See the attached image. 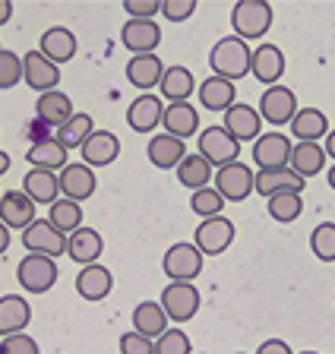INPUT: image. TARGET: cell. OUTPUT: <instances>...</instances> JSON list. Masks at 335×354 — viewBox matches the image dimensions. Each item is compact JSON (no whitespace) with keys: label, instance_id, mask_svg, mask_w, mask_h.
Returning a JSON list of instances; mask_svg holds the SVG:
<instances>
[{"label":"cell","instance_id":"cell-1","mask_svg":"<svg viewBox=\"0 0 335 354\" xmlns=\"http://www.w3.org/2000/svg\"><path fill=\"white\" fill-rule=\"evenodd\" d=\"M250 57H253V48L244 38L228 35L209 51V66H212V76H222V80L234 82L250 73Z\"/></svg>","mask_w":335,"mask_h":354},{"label":"cell","instance_id":"cell-2","mask_svg":"<svg viewBox=\"0 0 335 354\" xmlns=\"http://www.w3.org/2000/svg\"><path fill=\"white\" fill-rule=\"evenodd\" d=\"M272 19H276V13H272V7L266 0H240L231 10L234 35L244 38V41L262 38L269 32V26H272Z\"/></svg>","mask_w":335,"mask_h":354},{"label":"cell","instance_id":"cell-3","mask_svg":"<svg viewBox=\"0 0 335 354\" xmlns=\"http://www.w3.org/2000/svg\"><path fill=\"white\" fill-rule=\"evenodd\" d=\"M16 279L29 295H45L57 281V263L51 257H41V253H26L16 266Z\"/></svg>","mask_w":335,"mask_h":354},{"label":"cell","instance_id":"cell-4","mask_svg":"<svg viewBox=\"0 0 335 354\" xmlns=\"http://www.w3.org/2000/svg\"><path fill=\"white\" fill-rule=\"evenodd\" d=\"M196 152H200L212 168H224V165L238 162L240 142L234 140L224 127H206V130L200 133V140H196Z\"/></svg>","mask_w":335,"mask_h":354},{"label":"cell","instance_id":"cell-5","mask_svg":"<svg viewBox=\"0 0 335 354\" xmlns=\"http://www.w3.org/2000/svg\"><path fill=\"white\" fill-rule=\"evenodd\" d=\"M158 304H162L164 317L171 323H186L200 310V291L193 288V281H171V285H164Z\"/></svg>","mask_w":335,"mask_h":354},{"label":"cell","instance_id":"cell-6","mask_svg":"<svg viewBox=\"0 0 335 354\" xmlns=\"http://www.w3.org/2000/svg\"><path fill=\"white\" fill-rule=\"evenodd\" d=\"M162 269L171 281H193L202 272V253L196 243H171L168 253L162 257Z\"/></svg>","mask_w":335,"mask_h":354},{"label":"cell","instance_id":"cell-7","mask_svg":"<svg viewBox=\"0 0 335 354\" xmlns=\"http://www.w3.org/2000/svg\"><path fill=\"white\" fill-rule=\"evenodd\" d=\"M256 111H260L262 124L285 127L294 120V114H298V95H294L288 86H269L266 92H262L260 108Z\"/></svg>","mask_w":335,"mask_h":354},{"label":"cell","instance_id":"cell-8","mask_svg":"<svg viewBox=\"0 0 335 354\" xmlns=\"http://www.w3.org/2000/svg\"><path fill=\"white\" fill-rule=\"evenodd\" d=\"M212 180H216V190L224 196V203H244L253 193L256 174L244 162H231V165H224V168H218V174Z\"/></svg>","mask_w":335,"mask_h":354},{"label":"cell","instance_id":"cell-9","mask_svg":"<svg viewBox=\"0 0 335 354\" xmlns=\"http://www.w3.org/2000/svg\"><path fill=\"white\" fill-rule=\"evenodd\" d=\"M193 243L200 247L202 257H218L234 243V221H228L224 215L216 218H202V225L196 228Z\"/></svg>","mask_w":335,"mask_h":354},{"label":"cell","instance_id":"cell-10","mask_svg":"<svg viewBox=\"0 0 335 354\" xmlns=\"http://www.w3.org/2000/svg\"><path fill=\"white\" fill-rule=\"evenodd\" d=\"M23 247L29 253H41V257L54 259V257H60V253H67V234H60L48 218L45 221L35 218L29 228L23 231Z\"/></svg>","mask_w":335,"mask_h":354},{"label":"cell","instance_id":"cell-11","mask_svg":"<svg viewBox=\"0 0 335 354\" xmlns=\"http://www.w3.org/2000/svg\"><path fill=\"white\" fill-rule=\"evenodd\" d=\"M120 44L133 51V57L155 54V48L162 44V26H155V19H127L120 26Z\"/></svg>","mask_w":335,"mask_h":354},{"label":"cell","instance_id":"cell-12","mask_svg":"<svg viewBox=\"0 0 335 354\" xmlns=\"http://www.w3.org/2000/svg\"><path fill=\"white\" fill-rule=\"evenodd\" d=\"M23 82L29 88H35L38 95H45V92H54L60 82V66L51 64L41 51H29L23 57Z\"/></svg>","mask_w":335,"mask_h":354},{"label":"cell","instance_id":"cell-13","mask_svg":"<svg viewBox=\"0 0 335 354\" xmlns=\"http://www.w3.org/2000/svg\"><path fill=\"white\" fill-rule=\"evenodd\" d=\"M291 140L285 133H260V140L253 142V162L260 165V171L272 168H288L291 162Z\"/></svg>","mask_w":335,"mask_h":354},{"label":"cell","instance_id":"cell-14","mask_svg":"<svg viewBox=\"0 0 335 354\" xmlns=\"http://www.w3.org/2000/svg\"><path fill=\"white\" fill-rule=\"evenodd\" d=\"M222 127L231 133L238 142H256L260 140V130H262V118L256 108H250V104H244V102H234L231 108L224 111Z\"/></svg>","mask_w":335,"mask_h":354},{"label":"cell","instance_id":"cell-15","mask_svg":"<svg viewBox=\"0 0 335 354\" xmlns=\"http://www.w3.org/2000/svg\"><path fill=\"white\" fill-rule=\"evenodd\" d=\"M57 180H60V196L73 199V203H86L98 187V177L89 165H67V168L57 171Z\"/></svg>","mask_w":335,"mask_h":354},{"label":"cell","instance_id":"cell-16","mask_svg":"<svg viewBox=\"0 0 335 354\" xmlns=\"http://www.w3.org/2000/svg\"><path fill=\"white\" fill-rule=\"evenodd\" d=\"M162 114H164V102L152 92H142L136 102H130L127 108V124L136 133H152L155 127H162Z\"/></svg>","mask_w":335,"mask_h":354},{"label":"cell","instance_id":"cell-17","mask_svg":"<svg viewBox=\"0 0 335 354\" xmlns=\"http://www.w3.org/2000/svg\"><path fill=\"white\" fill-rule=\"evenodd\" d=\"M307 180L300 174H294L291 168H272V171H260L253 180V190L260 196H278V193H304Z\"/></svg>","mask_w":335,"mask_h":354},{"label":"cell","instance_id":"cell-18","mask_svg":"<svg viewBox=\"0 0 335 354\" xmlns=\"http://www.w3.org/2000/svg\"><path fill=\"white\" fill-rule=\"evenodd\" d=\"M117 155H120V140L108 130H95L89 140L82 142V165H89L92 171L108 168Z\"/></svg>","mask_w":335,"mask_h":354},{"label":"cell","instance_id":"cell-19","mask_svg":"<svg viewBox=\"0 0 335 354\" xmlns=\"http://www.w3.org/2000/svg\"><path fill=\"white\" fill-rule=\"evenodd\" d=\"M111 288H114V279L102 263L82 266L79 275H76V295H79L82 301H92V304L104 301V297L111 295Z\"/></svg>","mask_w":335,"mask_h":354},{"label":"cell","instance_id":"cell-20","mask_svg":"<svg viewBox=\"0 0 335 354\" xmlns=\"http://www.w3.org/2000/svg\"><path fill=\"white\" fill-rule=\"evenodd\" d=\"M0 221L7 228H29L35 221V203L23 190H7L0 196Z\"/></svg>","mask_w":335,"mask_h":354},{"label":"cell","instance_id":"cell-21","mask_svg":"<svg viewBox=\"0 0 335 354\" xmlns=\"http://www.w3.org/2000/svg\"><path fill=\"white\" fill-rule=\"evenodd\" d=\"M250 73H253L260 82H266V86H278V80H282V73H285L282 48H276V44H260V48H253Z\"/></svg>","mask_w":335,"mask_h":354},{"label":"cell","instance_id":"cell-22","mask_svg":"<svg viewBox=\"0 0 335 354\" xmlns=\"http://www.w3.org/2000/svg\"><path fill=\"white\" fill-rule=\"evenodd\" d=\"M38 51L45 54L51 64H67V60L76 57V35L67 29V26H51V29L41 32V44Z\"/></svg>","mask_w":335,"mask_h":354},{"label":"cell","instance_id":"cell-23","mask_svg":"<svg viewBox=\"0 0 335 354\" xmlns=\"http://www.w3.org/2000/svg\"><path fill=\"white\" fill-rule=\"evenodd\" d=\"M162 127L168 136H178V140H186L200 130V111L193 108L190 102H178V104H168L162 114Z\"/></svg>","mask_w":335,"mask_h":354},{"label":"cell","instance_id":"cell-24","mask_svg":"<svg viewBox=\"0 0 335 354\" xmlns=\"http://www.w3.org/2000/svg\"><path fill=\"white\" fill-rule=\"evenodd\" d=\"M23 193L32 199V203H41V206H51L60 199V180L54 171H41V168H32L29 174L23 177Z\"/></svg>","mask_w":335,"mask_h":354},{"label":"cell","instance_id":"cell-25","mask_svg":"<svg viewBox=\"0 0 335 354\" xmlns=\"http://www.w3.org/2000/svg\"><path fill=\"white\" fill-rule=\"evenodd\" d=\"M32 319V307L26 297L19 295H3L0 297V339L23 332Z\"/></svg>","mask_w":335,"mask_h":354},{"label":"cell","instance_id":"cell-26","mask_svg":"<svg viewBox=\"0 0 335 354\" xmlns=\"http://www.w3.org/2000/svg\"><path fill=\"white\" fill-rule=\"evenodd\" d=\"M164 76V64L158 54H140V57H130L127 64V80L130 86H136L140 92H149L162 82Z\"/></svg>","mask_w":335,"mask_h":354},{"label":"cell","instance_id":"cell-27","mask_svg":"<svg viewBox=\"0 0 335 354\" xmlns=\"http://www.w3.org/2000/svg\"><path fill=\"white\" fill-rule=\"evenodd\" d=\"M102 250H104V241H102V234H98L95 228H79V231H73V234L67 237V257L73 259V263H79V266L98 263Z\"/></svg>","mask_w":335,"mask_h":354},{"label":"cell","instance_id":"cell-28","mask_svg":"<svg viewBox=\"0 0 335 354\" xmlns=\"http://www.w3.org/2000/svg\"><path fill=\"white\" fill-rule=\"evenodd\" d=\"M35 114H38V120L48 127H64L76 114L73 98H70L67 92H57V88H54V92H45L35 104Z\"/></svg>","mask_w":335,"mask_h":354},{"label":"cell","instance_id":"cell-29","mask_svg":"<svg viewBox=\"0 0 335 354\" xmlns=\"http://www.w3.org/2000/svg\"><path fill=\"white\" fill-rule=\"evenodd\" d=\"M146 155H149V162L155 165V168L168 171V168H178V165L184 162L186 146H184V140H178V136L158 133V136H152V140H149V149H146Z\"/></svg>","mask_w":335,"mask_h":354},{"label":"cell","instance_id":"cell-30","mask_svg":"<svg viewBox=\"0 0 335 354\" xmlns=\"http://www.w3.org/2000/svg\"><path fill=\"white\" fill-rule=\"evenodd\" d=\"M158 88H162V102H171V104L190 102V95H193V88H196V80L186 66H168L162 82H158Z\"/></svg>","mask_w":335,"mask_h":354},{"label":"cell","instance_id":"cell-31","mask_svg":"<svg viewBox=\"0 0 335 354\" xmlns=\"http://www.w3.org/2000/svg\"><path fill=\"white\" fill-rule=\"evenodd\" d=\"M288 168L294 171V174H300L304 180L313 174H320V171L326 168V149H323L320 142H298V146L291 149Z\"/></svg>","mask_w":335,"mask_h":354},{"label":"cell","instance_id":"cell-32","mask_svg":"<svg viewBox=\"0 0 335 354\" xmlns=\"http://www.w3.org/2000/svg\"><path fill=\"white\" fill-rule=\"evenodd\" d=\"M200 102L206 111H228L238 102V92H234V82L222 80V76H209L206 82H200Z\"/></svg>","mask_w":335,"mask_h":354},{"label":"cell","instance_id":"cell-33","mask_svg":"<svg viewBox=\"0 0 335 354\" xmlns=\"http://www.w3.org/2000/svg\"><path fill=\"white\" fill-rule=\"evenodd\" d=\"M291 133L300 142H320L329 133V120L320 108H298L294 120H291Z\"/></svg>","mask_w":335,"mask_h":354},{"label":"cell","instance_id":"cell-34","mask_svg":"<svg viewBox=\"0 0 335 354\" xmlns=\"http://www.w3.org/2000/svg\"><path fill=\"white\" fill-rule=\"evenodd\" d=\"M174 171H178V180L186 187V190H202V187H209V180L216 177V168H212L200 152H186L184 162H180Z\"/></svg>","mask_w":335,"mask_h":354},{"label":"cell","instance_id":"cell-35","mask_svg":"<svg viewBox=\"0 0 335 354\" xmlns=\"http://www.w3.org/2000/svg\"><path fill=\"white\" fill-rule=\"evenodd\" d=\"M26 158H29L32 168H41V171H54L57 174L60 168H67V149L60 146L57 140H41L35 142V146L26 152Z\"/></svg>","mask_w":335,"mask_h":354},{"label":"cell","instance_id":"cell-36","mask_svg":"<svg viewBox=\"0 0 335 354\" xmlns=\"http://www.w3.org/2000/svg\"><path fill=\"white\" fill-rule=\"evenodd\" d=\"M133 329L146 339H158L164 329H168V317H164L162 304L155 301H142L140 307L133 310Z\"/></svg>","mask_w":335,"mask_h":354},{"label":"cell","instance_id":"cell-37","mask_svg":"<svg viewBox=\"0 0 335 354\" xmlns=\"http://www.w3.org/2000/svg\"><path fill=\"white\" fill-rule=\"evenodd\" d=\"M48 221H51L54 228L60 231V234H73V231L82 228V206L79 203H73V199H57V203H51V212H48Z\"/></svg>","mask_w":335,"mask_h":354},{"label":"cell","instance_id":"cell-38","mask_svg":"<svg viewBox=\"0 0 335 354\" xmlns=\"http://www.w3.org/2000/svg\"><path fill=\"white\" fill-rule=\"evenodd\" d=\"M92 127H95L92 114H73V118H70L64 127H57V142L67 149V152H70V149H82V142L95 133Z\"/></svg>","mask_w":335,"mask_h":354},{"label":"cell","instance_id":"cell-39","mask_svg":"<svg viewBox=\"0 0 335 354\" xmlns=\"http://www.w3.org/2000/svg\"><path fill=\"white\" fill-rule=\"evenodd\" d=\"M266 209H269V218L272 221L288 225V221L300 218V212H304V199H300V193H278V196L266 199Z\"/></svg>","mask_w":335,"mask_h":354},{"label":"cell","instance_id":"cell-40","mask_svg":"<svg viewBox=\"0 0 335 354\" xmlns=\"http://www.w3.org/2000/svg\"><path fill=\"white\" fill-rule=\"evenodd\" d=\"M310 250L320 263H335V221H323L310 234Z\"/></svg>","mask_w":335,"mask_h":354},{"label":"cell","instance_id":"cell-41","mask_svg":"<svg viewBox=\"0 0 335 354\" xmlns=\"http://www.w3.org/2000/svg\"><path fill=\"white\" fill-rule=\"evenodd\" d=\"M190 209H193L200 218H216V215H222V209H224V196L216 190V187H202V190H193Z\"/></svg>","mask_w":335,"mask_h":354},{"label":"cell","instance_id":"cell-42","mask_svg":"<svg viewBox=\"0 0 335 354\" xmlns=\"http://www.w3.org/2000/svg\"><path fill=\"white\" fill-rule=\"evenodd\" d=\"M155 354H193L190 335L184 329H164L155 339Z\"/></svg>","mask_w":335,"mask_h":354},{"label":"cell","instance_id":"cell-43","mask_svg":"<svg viewBox=\"0 0 335 354\" xmlns=\"http://www.w3.org/2000/svg\"><path fill=\"white\" fill-rule=\"evenodd\" d=\"M16 82H23V57L0 48V88H13Z\"/></svg>","mask_w":335,"mask_h":354},{"label":"cell","instance_id":"cell-44","mask_svg":"<svg viewBox=\"0 0 335 354\" xmlns=\"http://www.w3.org/2000/svg\"><path fill=\"white\" fill-rule=\"evenodd\" d=\"M0 354H41L38 351V342L26 332H16V335H7L0 342Z\"/></svg>","mask_w":335,"mask_h":354},{"label":"cell","instance_id":"cell-45","mask_svg":"<svg viewBox=\"0 0 335 354\" xmlns=\"http://www.w3.org/2000/svg\"><path fill=\"white\" fill-rule=\"evenodd\" d=\"M120 354H155V342L140 335V332H124L120 335Z\"/></svg>","mask_w":335,"mask_h":354},{"label":"cell","instance_id":"cell-46","mask_svg":"<svg viewBox=\"0 0 335 354\" xmlns=\"http://www.w3.org/2000/svg\"><path fill=\"white\" fill-rule=\"evenodd\" d=\"M196 13V0H164L162 3V16L168 22H184Z\"/></svg>","mask_w":335,"mask_h":354},{"label":"cell","instance_id":"cell-47","mask_svg":"<svg viewBox=\"0 0 335 354\" xmlns=\"http://www.w3.org/2000/svg\"><path fill=\"white\" fill-rule=\"evenodd\" d=\"M124 10H127L130 19H155L162 13V3L158 0H127Z\"/></svg>","mask_w":335,"mask_h":354},{"label":"cell","instance_id":"cell-48","mask_svg":"<svg viewBox=\"0 0 335 354\" xmlns=\"http://www.w3.org/2000/svg\"><path fill=\"white\" fill-rule=\"evenodd\" d=\"M256 354H294L288 348V342H282V339H269V342H262L260 348H256Z\"/></svg>","mask_w":335,"mask_h":354},{"label":"cell","instance_id":"cell-49","mask_svg":"<svg viewBox=\"0 0 335 354\" xmlns=\"http://www.w3.org/2000/svg\"><path fill=\"white\" fill-rule=\"evenodd\" d=\"M10 16H13V3H10V0H0V26H7Z\"/></svg>","mask_w":335,"mask_h":354},{"label":"cell","instance_id":"cell-50","mask_svg":"<svg viewBox=\"0 0 335 354\" xmlns=\"http://www.w3.org/2000/svg\"><path fill=\"white\" fill-rule=\"evenodd\" d=\"M7 250H10V228L0 221V257H3Z\"/></svg>","mask_w":335,"mask_h":354},{"label":"cell","instance_id":"cell-51","mask_svg":"<svg viewBox=\"0 0 335 354\" xmlns=\"http://www.w3.org/2000/svg\"><path fill=\"white\" fill-rule=\"evenodd\" d=\"M323 149H326V158H335V130L326 133V142H323Z\"/></svg>","mask_w":335,"mask_h":354},{"label":"cell","instance_id":"cell-52","mask_svg":"<svg viewBox=\"0 0 335 354\" xmlns=\"http://www.w3.org/2000/svg\"><path fill=\"white\" fill-rule=\"evenodd\" d=\"M7 171H10V155L3 152V149H0V177L7 174Z\"/></svg>","mask_w":335,"mask_h":354},{"label":"cell","instance_id":"cell-53","mask_svg":"<svg viewBox=\"0 0 335 354\" xmlns=\"http://www.w3.org/2000/svg\"><path fill=\"white\" fill-rule=\"evenodd\" d=\"M329 187H332V190H335V165H332V168H329Z\"/></svg>","mask_w":335,"mask_h":354},{"label":"cell","instance_id":"cell-54","mask_svg":"<svg viewBox=\"0 0 335 354\" xmlns=\"http://www.w3.org/2000/svg\"><path fill=\"white\" fill-rule=\"evenodd\" d=\"M300 354H320V351H300Z\"/></svg>","mask_w":335,"mask_h":354},{"label":"cell","instance_id":"cell-55","mask_svg":"<svg viewBox=\"0 0 335 354\" xmlns=\"http://www.w3.org/2000/svg\"><path fill=\"white\" fill-rule=\"evenodd\" d=\"M0 196H3V193H0Z\"/></svg>","mask_w":335,"mask_h":354},{"label":"cell","instance_id":"cell-56","mask_svg":"<svg viewBox=\"0 0 335 354\" xmlns=\"http://www.w3.org/2000/svg\"><path fill=\"white\" fill-rule=\"evenodd\" d=\"M240 354H244V351H240Z\"/></svg>","mask_w":335,"mask_h":354}]
</instances>
